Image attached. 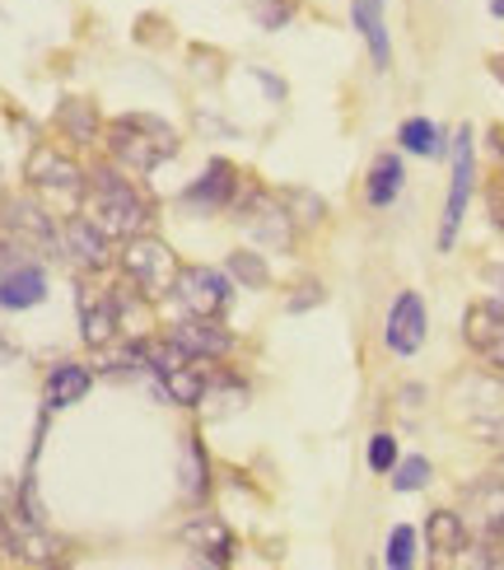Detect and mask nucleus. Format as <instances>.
<instances>
[{
    "instance_id": "f257e3e1",
    "label": "nucleus",
    "mask_w": 504,
    "mask_h": 570,
    "mask_svg": "<svg viewBox=\"0 0 504 570\" xmlns=\"http://www.w3.org/2000/svg\"><path fill=\"white\" fill-rule=\"evenodd\" d=\"M85 216L99 225L108 239H136V234H146V225H150V206L140 202V193L127 178H117L112 169H99L89 183Z\"/></svg>"
},
{
    "instance_id": "f03ea898",
    "label": "nucleus",
    "mask_w": 504,
    "mask_h": 570,
    "mask_svg": "<svg viewBox=\"0 0 504 570\" xmlns=\"http://www.w3.org/2000/svg\"><path fill=\"white\" fill-rule=\"evenodd\" d=\"M108 146H112V159L127 164L131 174H155L159 164L174 155V127L150 112H127L112 122Z\"/></svg>"
},
{
    "instance_id": "7ed1b4c3",
    "label": "nucleus",
    "mask_w": 504,
    "mask_h": 570,
    "mask_svg": "<svg viewBox=\"0 0 504 570\" xmlns=\"http://www.w3.org/2000/svg\"><path fill=\"white\" fill-rule=\"evenodd\" d=\"M122 267L146 295H168L178 281V253L164 239H155V234H136V239H127Z\"/></svg>"
},
{
    "instance_id": "20e7f679",
    "label": "nucleus",
    "mask_w": 504,
    "mask_h": 570,
    "mask_svg": "<svg viewBox=\"0 0 504 570\" xmlns=\"http://www.w3.org/2000/svg\"><path fill=\"white\" fill-rule=\"evenodd\" d=\"M472 183H476V140H472V127H458V136H453V183H448V202H444L439 253H448L453 239H458V225L472 202Z\"/></svg>"
},
{
    "instance_id": "39448f33",
    "label": "nucleus",
    "mask_w": 504,
    "mask_h": 570,
    "mask_svg": "<svg viewBox=\"0 0 504 570\" xmlns=\"http://www.w3.org/2000/svg\"><path fill=\"white\" fill-rule=\"evenodd\" d=\"M229 291H234V276L220 272V267H178V281H174L178 304L197 318L220 314V308L229 304Z\"/></svg>"
},
{
    "instance_id": "423d86ee",
    "label": "nucleus",
    "mask_w": 504,
    "mask_h": 570,
    "mask_svg": "<svg viewBox=\"0 0 504 570\" xmlns=\"http://www.w3.org/2000/svg\"><path fill=\"white\" fill-rule=\"evenodd\" d=\"M383 342L393 355H416L425 346V299L416 291H402L388 308V323H383Z\"/></svg>"
},
{
    "instance_id": "0eeeda50",
    "label": "nucleus",
    "mask_w": 504,
    "mask_h": 570,
    "mask_svg": "<svg viewBox=\"0 0 504 570\" xmlns=\"http://www.w3.org/2000/svg\"><path fill=\"white\" fill-rule=\"evenodd\" d=\"M29 183L38 187V193L61 197V202H80V187H85L80 169H76V164H70L66 155H57L52 146L33 150V159H29Z\"/></svg>"
},
{
    "instance_id": "6e6552de",
    "label": "nucleus",
    "mask_w": 504,
    "mask_h": 570,
    "mask_svg": "<svg viewBox=\"0 0 504 570\" xmlns=\"http://www.w3.org/2000/svg\"><path fill=\"white\" fill-rule=\"evenodd\" d=\"M463 519H467V533L476 529L486 542L504 529V472H500V478H482V482L467 487V495H463Z\"/></svg>"
},
{
    "instance_id": "1a4fd4ad",
    "label": "nucleus",
    "mask_w": 504,
    "mask_h": 570,
    "mask_svg": "<svg viewBox=\"0 0 504 570\" xmlns=\"http://www.w3.org/2000/svg\"><path fill=\"white\" fill-rule=\"evenodd\" d=\"M463 332H467L472 351L482 355L486 365L504 370V304H495V299L472 304V308H467V318H463Z\"/></svg>"
},
{
    "instance_id": "9d476101",
    "label": "nucleus",
    "mask_w": 504,
    "mask_h": 570,
    "mask_svg": "<svg viewBox=\"0 0 504 570\" xmlns=\"http://www.w3.org/2000/svg\"><path fill=\"white\" fill-rule=\"evenodd\" d=\"M0 538H6V552H14L19 561H57L61 552V542L42 533L38 514H6L0 519Z\"/></svg>"
},
{
    "instance_id": "9b49d317",
    "label": "nucleus",
    "mask_w": 504,
    "mask_h": 570,
    "mask_svg": "<svg viewBox=\"0 0 504 570\" xmlns=\"http://www.w3.org/2000/svg\"><path fill=\"white\" fill-rule=\"evenodd\" d=\"M178 542L187 552H201L206 561H220V566L234 557V533H229V524L220 514H191L178 529Z\"/></svg>"
},
{
    "instance_id": "f8f14e48",
    "label": "nucleus",
    "mask_w": 504,
    "mask_h": 570,
    "mask_svg": "<svg viewBox=\"0 0 504 570\" xmlns=\"http://www.w3.org/2000/svg\"><path fill=\"white\" fill-rule=\"evenodd\" d=\"M383 10H388V0H350V23H355V33L365 38L374 66L388 70V66H393V42H388V23H383Z\"/></svg>"
},
{
    "instance_id": "ddd939ff",
    "label": "nucleus",
    "mask_w": 504,
    "mask_h": 570,
    "mask_svg": "<svg viewBox=\"0 0 504 570\" xmlns=\"http://www.w3.org/2000/svg\"><path fill=\"white\" fill-rule=\"evenodd\" d=\"M61 244H66V253L76 257L80 267H89V272H103L108 267V234L93 225L89 216H70L66 220V229H61Z\"/></svg>"
},
{
    "instance_id": "4468645a",
    "label": "nucleus",
    "mask_w": 504,
    "mask_h": 570,
    "mask_svg": "<svg viewBox=\"0 0 504 570\" xmlns=\"http://www.w3.org/2000/svg\"><path fill=\"white\" fill-rule=\"evenodd\" d=\"M191 361H215V355H229V346H234V337L225 327H215V318H197L191 314L187 323H174V332H168Z\"/></svg>"
},
{
    "instance_id": "2eb2a0df",
    "label": "nucleus",
    "mask_w": 504,
    "mask_h": 570,
    "mask_svg": "<svg viewBox=\"0 0 504 570\" xmlns=\"http://www.w3.org/2000/svg\"><path fill=\"white\" fill-rule=\"evenodd\" d=\"M238 225H244L257 244H267V248H280V244H290V210H280L267 193H253V206L238 216Z\"/></svg>"
},
{
    "instance_id": "dca6fc26",
    "label": "nucleus",
    "mask_w": 504,
    "mask_h": 570,
    "mask_svg": "<svg viewBox=\"0 0 504 570\" xmlns=\"http://www.w3.org/2000/svg\"><path fill=\"white\" fill-rule=\"evenodd\" d=\"M234 187H238L234 169H229L225 159H215L210 169H206V174H201V178L182 193V202H187L191 210H206V216H210V210H225V206L234 202Z\"/></svg>"
},
{
    "instance_id": "f3484780",
    "label": "nucleus",
    "mask_w": 504,
    "mask_h": 570,
    "mask_svg": "<svg viewBox=\"0 0 504 570\" xmlns=\"http://www.w3.org/2000/svg\"><path fill=\"white\" fill-rule=\"evenodd\" d=\"M467 519L458 510H435L425 519V542L429 552L444 557V561H458V552H467Z\"/></svg>"
},
{
    "instance_id": "a211bd4d",
    "label": "nucleus",
    "mask_w": 504,
    "mask_h": 570,
    "mask_svg": "<svg viewBox=\"0 0 504 570\" xmlns=\"http://www.w3.org/2000/svg\"><path fill=\"white\" fill-rule=\"evenodd\" d=\"M89 389H93V374L85 365H76V361H66V365H57L52 374H47L42 397H47V407L52 412H61V407H70V402H80Z\"/></svg>"
},
{
    "instance_id": "6ab92c4d",
    "label": "nucleus",
    "mask_w": 504,
    "mask_h": 570,
    "mask_svg": "<svg viewBox=\"0 0 504 570\" xmlns=\"http://www.w3.org/2000/svg\"><path fill=\"white\" fill-rule=\"evenodd\" d=\"M47 299V276L38 267H19L0 276V308H33Z\"/></svg>"
},
{
    "instance_id": "aec40b11",
    "label": "nucleus",
    "mask_w": 504,
    "mask_h": 570,
    "mask_svg": "<svg viewBox=\"0 0 504 570\" xmlns=\"http://www.w3.org/2000/svg\"><path fill=\"white\" fill-rule=\"evenodd\" d=\"M80 327H85L89 346H108L112 332H117V304L103 295H85L80 299Z\"/></svg>"
},
{
    "instance_id": "412c9836",
    "label": "nucleus",
    "mask_w": 504,
    "mask_h": 570,
    "mask_svg": "<svg viewBox=\"0 0 504 570\" xmlns=\"http://www.w3.org/2000/svg\"><path fill=\"white\" fill-rule=\"evenodd\" d=\"M159 379H164V397L178 402V407H201V393H206V384H210V379H206L197 365H191V361L164 370Z\"/></svg>"
},
{
    "instance_id": "4be33fe9",
    "label": "nucleus",
    "mask_w": 504,
    "mask_h": 570,
    "mask_svg": "<svg viewBox=\"0 0 504 570\" xmlns=\"http://www.w3.org/2000/svg\"><path fill=\"white\" fill-rule=\"evenodd\" d=\"M402 159L397 155H378L374 159V169H369V183H365V197L369 206H393L397 193H402Z\"/></svg>"
},
{
    "instance_id": "5701e85b",
    "label": "nucleus",
    "mask_w": 504,
    "mask_h": 570,
    "mask_svg": "<svg viewBox=\"0 0 504 570\" xmlns=\"http://www.w3.org/2000/svg\"><path fill=\"white\" fill-rule=\"evenodd\" d=\"M397 140H402V150H412V155H439L444 150V136L429 117H406Z\"/></svg>"
},
{
    "instance_id": "b1692460",
    "label": "nucleus",
    "mask_w": 504,
    "mask_h": 570,
    "mask_svg": "<svg viewBox=\"0 0 504 570\" xmlns=\"http://www.w3.org/2000/svg\"><path fill=\"white\" fill-rule=\"evenodd\" d=\"M57 122L76 136L80 146H89V140L99 136V112H93V104H85V99H66L61 112H57Z\"/></svg>"
},
{
    "instance_id": "393cba45",
    "label": "nucleus",
    "mask_w": 504,
    "mask_h": 570,
    "mask_svg": "<svg viewBox=\"0 0 504 570\" xmlns=\"http://www.w3.org/2000/svg\"><path fill=\"white\" fill-rule=\"evenodd\" d=\"M182 459H187V468H182V491H187V501H201L206 487H210V468H206V454H201L197 435H187Z\"/></svg>"
},
{
    "instance_id": "a878e982",
    "label": "nucleus",
    "mask_w": 504,
    "mask_h": 570,
    "mask_svg": "<svg viewBox=\"0 0 504 570\" xmlns=\"http://www.w3.org/2000/svg\"><path fill=\"white\" fill-rule=\"evenodd\" d=\"M388 561L393 570H406V566H416V529L412 524H397L393 538H388Z\"/></svg>"
},
{
    "instance_id": "bb28decb",
    "label": "nucleus",
    "mask_w": 504,
    "mask_h": 570,
    "mask_svg": "<svg viewBox=\"0 0 504 570\" xmlns=\"http://www.w3.org/2000/svg\"><path fill=\"white\" fill-rule=\"evenodd\" d=\"M10 220H14V229H23V234H33V239H52V220L42 216L38 206H29V202H14L10 206Z\"/></svg>"
},
{
    "instance_id": "cd10ccee",
    "label": "nucleus",
    "mask_w": 504,
    "mask_h": 570,
    "mask_svg": "<svg viewBox=\"0 0 504 570\" xmlns=\"http://www.w3.org/2000/svg\"><path fill=\"white\" fill-rule=\"evenodd\" d=\"M393 472H397V478H393V491H421V487L429 482V472H435V468H429V459L412 454V459H402Z\"/></svg>"
},
{
    "instance_id": "c85d7f7f",
    "label": "nucleus",
    "mask_w": 504,
    "mask_h": 570,
    "mask_svg": "<svg viewBox=\"0 0 504 570\" xmlns=\"http://www.w3.org/2000/svg\"><path fill=\"white\" fill-rule=\"evenodd\" d=\"M229 276L244 281V285H267V281H271L267 263H261V253H234V257H229Z\"/></svg>"
},
{
    "instance_id": "c756f323",
    "label": "nucleus",
    "mask_w": 504,
    "mask_h": 570,
    "mask_svg": "<svg viewBox=\"0 0 504 570\" xmlns=\"http://www.w3.org/2000/svg\"><path fill=\"white\" fill-rule=\"evenodd\" d=\"M295 14V0H253V19L261 29H285Z\"/></svg>"
},
{
    "instance_id": "7c9ffc66",
    "label": "nucleus",
    "mask_w": 504,
    "mask_h": 570,
    "mask_svg": "<svg viewBox=\"0 0 504 570\" xmlns=\"http://www.w3.org/2000/svg\"><path fill=\"white\" fill-rule=\"evenodd\" d=\"M369 468L374 472H393L397 468V440L393 435H374L369 440Z\"/></svg>"
},
{
    "instance_id": "2f4dec72",
    "label": "nucleus",
    "mask_w": 504,
    "mask_h": 570,
    "mask_svg": "<svg viewBox=\"0 0 504 570\" xmlns=\"http://www.w3.org/2000/svg\"><path fill=\"white\" fill-rule=\"evenodd\" d=\"M285 202L299 206V220H304V225H318V220H323V202H318L314 193H290Z\"/></svg>"
},
{
    "instance_id": "473e14b6",
    "label": "nucleus",
    "mask_w": 504,
    "mask_h": 570,
    "mask_svg": "<svg viewBox=\"0 0 504 570\" xmlns=\"http://www.w3.org/2000/svg\"><path fill=\"white\" fill-rule=\"evenodd\" d=\"M314 304H323V285L308 281V285H299V295H290L285 308H290V314H304V308H314Z\"/></svg>"
},
{
    "instance_id": "72a5a7b5",
    "label": "nucleus",
    "mask_w": 504,
    "mask_h": 570,
    "mask_svg": "<svg viewBox=\"0 0 504 570\" xmlns=\"http://www.w3.org/2000/svg\"><path fill=\"white\" fill-rule=\"evenodd\" d=\"M491 76H495V80H500V85H504V52H500V57H495V61H491Z\"/></svg>"
},
{
    "instance_id": "f704fd0d",
    "label": "nucleus",
    "mask_w": 504,
    "mask_h": 570,
    "mask_svg": "<svg viewBox=\"0 0 504 570\" xmlns=\"http://www.w3.org/2000/svg\"><path fill=\"white\" fill-rule=\"evenodd\" d=\"M491 552H500V561H504V529L491 538Z\"/></svg>"
},
{
    "instance_id": "c9c22d12",
    "label": "nucleus",
    "mask_w": 504,
    "mask_h": 570,
    "mask_svg": "<svg viewBox=\"0 0 504 570\" xmlns=\"http://www.w3.org/2000/svg\"><path fill=\"white\" fill-rule=\"evenodd\" d=\"M491 14H495V19H504V0H491Z\"/></svg>"
},
{
    "instance_id": "e433bc0d",
    "label": "nucleus",
    "mask_w": 504,
    "mask_h": 570,
    "mask_svg": "<svg viewBox=\"0 0 504 570\" xmlns=\"http://www.w3.org/2000/svg\"><path fill=\"white\" fill-rule=\"evenodd\" d=\"M500 472H504V468H500Z\"/></svg>"
}]
</instances>
